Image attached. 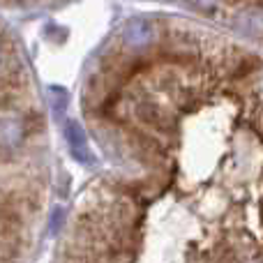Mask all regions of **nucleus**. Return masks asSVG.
I'll use <instances>...</instances> for the list:
<instances>
[{
    "mask_svg": "<svg viewBox=\"0 0 263 263\" xmlns=\"http://www.w3.org/2000/svg\"><path fill=\"white\" fill-rule=\"evenodd\" d=\"M65 139H67L69 153H72V157L77 159V162H81V164L95 162L90 148H88V136L77 120H67V125H65Z\"/></svg>",
    "mask_w": 263,
    "mask_h": 263,
    "instance_id": "nucleus-1",
    "label": "nucleus"
},
{
    "mask_svg": "<svg viewBox=\"0 0 263 263\" xmlns=\"http://www.w3.org/2000/svg\"><path fill=\"white\" fill-rule=\"evenodd\" d=\"M155 37V28L148 18H132L123 28V42L129 49H145Z\"/></svg>",
    "mask_w": 263,
    "mask_h": 263,
    "instance_id": "nucleus-2",
    "label": "nucleus"
},
{
    "mask_svg": "<svg viewBox=\"0 0 263 263\" xmlns=\"http://www.w3.org/2000/svg\"><path fill=\"white\" fill-rule=\"evenodd\" d=\"M236 28L242 35H263V7H247L236 16Z\"/></svg>",
    "mask_w": 263,
    "mask_h": 263,
    "instance_id": "nucleus-3",
    "label": "nucleus"
},
{
    "mask_svg": "<svg viewBox=\"0 0 263 263\" xmlns=\"http://www.w3.org/2000/svg\"><path fill=\"white\" fill-rule=\"evenodd\" d=\"M26 139V129L18 120L14 118H3L0 120V148L5 150H14L23 143Z\"/></svg>",
    "mask_w": 263,
    "mask_h": 263,
    "instance_id": "nucleus-4",
    "label": "nucleus"
},
{
    "mask_svg": "<svg viewBox=\"0 0 263 263\" xmlns=\"http://www.w3.org/2000/svg\"><path fill=\"white\" fill-rule=\"evenodd\" d=\"M49 95H51V104H53V116L60 120L65 116V109H67V92L63 88H51Z\"/></svg>",
    "mask_w": 263,
    "mask_h": 263,
    "instance_id": "nucleus-5",
    "label": "nucleus"
},
{
    "mask_svg": "<svg viewBox=\"0 0 263 263\" xmlns=\"http://www.w3.org/2000/svg\"><path fill=\"white\" fill-rule=\"evenodd\" d=\"M63 219H65L63 208H53V213H51V219H49V231L51 233H58L60 227H63Z\"/></svg>",
    "mask_w": 263,
    "mask_h": 263,
    "instance_id": "nucleus-6",
    "label": "nucleus"
},
{
    "mask_svg": "<svg viewBox=\"0 0 263 263\" xmlns=\"http://www.w3.org/2000/svg\"><path fill=\"white\" fill-rule=\"evenodd\" d=\"M192 3H194L196 7H201V9H213L219 0H192Z\"/></svg>",
    "mask_w": 263,
    "mask_h": 263,
    "instance_id": "nucleus-7",
    "label": "nucleus"
},
{
    "mask_svg": "<svg viewBox=\"0 0 263 263\" xmlns=\"http://www.w3.org/2000/svg\"><path fill=\"white\" fill-rule=\"evenodd\" d=\"M259 95L263 97V79H261V83H259Z\"/></svg>",
    "mask_w": 263,
    "mask_h": 263,
    "instance_id": "nucleus-8",
    "label": "nucleus"
},
{
    "mask_svg": "<svg viewBox=\"0 0 263 263\" xmlns=\"http://www.w3.org/2000/svg\"><path fill=\"white\" fill-rule=\"evenodd\" d=\"M250 263H263L261 259H254V261H250Z\"/></svg>",
    "mask_w": 263,
    "mask_h": 263,
    "instance_id": "nucleus-9",
    "label": "nucleus"
},
{
    "mask_svg": "<svg viewBox=\"0 0 263 263\" xmlns=\"http://www.w3.org/2000/svg\"><path fill=\"white\" fill-rule=\"evenodd\" d=\"M0 65H3V53H0Z\"/></svg>",
    "mask_w": 263,
    "mask_h": 263,
    "instance_id": "nucleus-10",
    "label": "nucleus"
}]
</instances>
